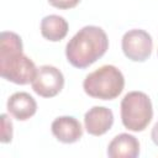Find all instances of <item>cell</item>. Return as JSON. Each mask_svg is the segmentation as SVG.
<instances>
[{
	"instance_id": "1",
	"label": "cell",
	"mask_w": 158,
	"mask_h": 158,
	"mask_svg": "<svg viewBox=\"0 0 158 158\" xmlns=\"http://www.w3.org/2000/svg\"><path fill=\"white\" fill-rule=\"evenodd\" d=\"M37 73L35 63L23 54L22 41L15 32L4 31L0 40V74L4 79L25 85L32 83Z\"/></svg>"
},
{
	"instance_id": "2",
	"label": "cell",
	"mask_w": 158,
	"mask_h": 158,
	"mask_svg": "<svg viewBox=\"0 0 158 158\" xmlns=\"http://www.w3.org/2000/svg\"><path fill=\"white\" fill-rule=\"evenodd\" d=\"M107 48L109 40L105 31L98 26H85L69 40L65 56L73 67L84 69L101 58Z\"/></svg>"
},
{
	"instance_id": "3",
	"label": "cell",
	"mask_w": 158,
	"mask_h": 158,
	"mask_svg": "<svg viewBox=\"0 0 158 158\" xmlns=\"http://www.w3.org/2000/svg\"><path fill=\"white\" fill-rule=\"evenodd\" d=\"M125 78L122 73L114 65H102L88 74L84 79V91L95 99L112 100L123 90Z\"/></svg>"
},
{
	"instance_id": "4",
	"label": "cell",
	"mask_w": 158,
	"mask_h": 158,
	"mask_svg": "<svg viewBox=\"0 0 158 158\" xmlns=\"http://www.w3.org/2000/svg\"><path fill=\"white\" fill-rule=\"evenodd\" d=\"M153 117L152 102L148 95L142 91L127 93L121 101V121L122 125L132 131H143Z\"/></svg>"
},
{
	"instance_id": "5",
	"label": "cell",
	"mask_w": 158,
	"mask_h": 158,
	"mask_svg": "<svg viewBox=\"0 0 158 158\" xmlns=\"http://www.w3.org/2000/svg\"><path fill=\"white\" fill-rule=\"evenodd\" d=\"M122 51L133 62H144L149 58L153 48L152 37L144 30H130L122 37Z\"/></svg>"
},
{
	"instance_id": "6",
	"label": "cell",
	"mask_w": 158,
	"mask_h": 158,
	"mask_svg": "<svg viewBox=\"0 0 158 158\" xmlns=\"http://www.w3.org/2000/svg\"><path fill=\"white\" fill-rule=\"evenodd\" d=\"M33 91L42 98H53L60 93L64 86V77L59 69L53 65H42L37 68L32 80Z\"/></svg>"
},
{
	"instance_id": "7",
	"label": "cell",
	"mask_w": 158,
	"mask_h": 158,
	"mask_svg": "<svg viewBox=\"0 0 158 158\" xmlns=\"http://www.w3.org/2000/svg\"><path fill=\"white\" fill-rule=\"evenodd\" d=\"M114 123V114L105 106H94L84 116V126L89 135L102 136Z\"/></svg>"
},
{
	"instance_id": "8",
	"label": "cell",
	"mask_w": 158,
	"mask_h": 158,
	"mask_svg": "<svg viewBox=\"0 0 158 158\" xmlns=\"http://www.w3.org/2000/svg\"><path fill=\"white\" fill-rule=\"evenodd\" d=\"M53 136L63 143H74L83 136V127L80 122L72 116H60L52 122Z\"/></svg>"
},
{
	"instance_id": "9",
	"label": "cell",
	"mask_w": 158,
	"mask_h": 158,
	"mask_svg": "<svg viewBox=\"0 0 158 158\" xmlns=\"http://www.w3.org/2000/svg\"><path fill=\"white\" fill-rule=\"evenodd\" d=\"M6 107L12 117L19 121H26L36 114L37 104L28 93L19 91L9 98Z\"/></svg>"
},
{
	"instance_id": "10",
	"label": "cell",
	"mask_w": 158,
	"mask_h": 158,
	"mask_svg": "<svg viewBox=\"0 0 158 158\" xmlns=\"http://www.w3.org/2000/svg\"><path fill=\"white\" fill-rule=\"evenodd\" d=\"M139 154L138 139L128 133H121L109 143L107 156L110 158H136Z\"/></svg>"
},
{
	"instance_id": "11",
	"label": "cell",
	"mask_w": 158,
	"mask_h": 158,
	"mask_svg": "<svg viewBox=\"0 0 158 158\" xmlns=\"http://www.w3.org/2000/svg\"><path fill=\"white\" fill-rule=\"evenodd\" d=\"M68 28L69 27L67 20L58 15L46 16L41 21V33L46 40L51 42L62 41L67 36Z\"/></svg>"
},
{
	"instance_id": "12",
	"label": "cell",
	"mask_w": 158,
	"mask_h": 158,
	"mask_svg": "<svg viewBox=\"0 0 158 158\" xmlns=\"http://www.w3.org/2000/svg\"><path fill=\"white\" fill-rule=\"evenodd\" d=\"M12 139V123L7 115H1V142L9 143Z\"/></svg>"
},
{
	"instance_id": "13",
	"label": "cell",
	"mask_w": 158,
	"mask_h": 158,
	"mask_svg": "<svg viewBox=\"0 0 158 158\" xmlns=\"http://www.w3.org/2000/svg\"><path fill=\"white\" fill-rule=\"evenodd\" d=\"M48 2L49 5L59 10H68L75 7L80 2V0H48Z\"/></svg>"
},
{
	"instance_id": "14",
	"label": "cell",
	"mask_w": 158,
	"mask_h": 158,
	"mask_svg": "<svg viewBox=\"0 0 158 158\" xmlns=\"http://www.w3.org/2000/svg\"><path fill=\"white\" fill-rule=\"evenodd\" d=\"M151 137H152V141L156 146H158V122L154 123L153 128H152V132H151Z\"/></svg>"
}]
</instances>
